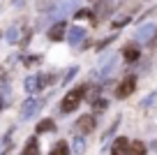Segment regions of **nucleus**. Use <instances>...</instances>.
Wrapping results in <instances>:
<instances>
[{"label": "nucleus", "mask_w": 157, "mask_h": 155, "mask_svg": "<svg viewBox=\"0 0 157 155\" xmlns=\"http://www.w3.org/2000/svg\"><path fill=\"white\" fill-rule=\"evenodd\" d=\"M23 155H39V153H37V139H30V141H28Z\"/></svg>", "instance_id": "nucleus-9"}, {"label": "nucleus", "mask_w": 157, "mask_h": 155, "mask_svg": "<svg viewBox=\"0 0 157 155\" xmlns=\"http://www.w3.org/2000/svg\"><path fill=\"white\" fill-rule=\"evenodd\" d=\"M49 155H69V146H67V141H58V144L51 148V153Z\"/></svg>", "instance_id": "nucleus-6"}, {"label": "nucleus", "mask_w": 157, "mask_h": 155, "mask_svg": "<svg viewBox=\"0 0 157 155\" xmlns=\"http://www.w3.org/2000/svg\"><path fill=\"white\" fill-rule=\"evenodd\" d=\"M127 155H146V144L143 141H129Z\"/></svg>", "instance_id": "nucleus-5"}, {"label": "nucleus", "mask_w": 157, "mask_h": 155, "mask_svg": "<svg viewBox=\"0 0 157 155\" xmlns=\"http://www.w3.org/2000/svg\"><path fill=\"white\" fill-rule=\"evenodd\" d=\"M46 130H53V121H42L37 125V132H46Z\"/></svg>", "instance_id": "nucleus-10"}, {"label": "nucleus", "mask_w": 157, "mask_h": 155, "mask_svg": "<svg viewBox=\"0 0 157 155\" xmlns=\"http://www.w3.org/2000/svg\"><path fill=\"white\" fill-rule=\"evenodd\" d=\"M134 90H136V79L129 77V79H125V81L118 83V88H116V97H127V95H132Z\"/></svg>", "instance_id": "nucleus-2"}, {"label": "nucleus", "mask_w": 157, "mask_h": 155, "mask_svg": "<svg viewBox=\"0 0 157 155\" xmlns=\"http://www.w3.org/2000/svg\"><path fill=\"white\" fill-rule=\"evenodd\" d=\"M86 90H88V86H78V88H74L72 93H67L65 100H63V104H60V109L67 111V113L74 111V109H78V104H81V100H83Z\"/></svg>", "instance_id": "nucleus-1"}, {"label": "nucleus", "mask_w": 157, "mask_h": 155, "mask_svg": "<svg viewBox=\"0 0 157 155\" xmlns=\"http://www.w3.org/2000/svg\"><path fill=\"white\" fill-rule=\"evenodd\" d=\"M65 28H67L65 23H58V26H56V28L49 33V37H51V39H63V35H65Z\"/></svg>", "instance_id": "nucleus-8"}, {"label": "nucleus", "mask_w": 157, "mask_h": 155, "mask_svg": "<svg viewBox=\"0 0 157 155\" xmlns=\"http://www.w3.org/2000/svg\"><path fill=\"white\" fill-rule=\"evenodd\" d=\"M76 130H78V132H83V134L93 132V130H95V118H93V116H83V118H78Z\"/></svg>", "instance_id": "nucleus-4"}, {"label": "nucleus", "mask_w": 157, "mask_h": 155, "mask_svg": "<svg viewBox=\"0 0 157 155\" xmlns=\"http://www.w3.org/2000/svg\"><path fill=\"white\" fill-rule=\"evenodd\" d=\"M123 56H125V60H129V63H134V60L139 58V49L136 46H127L123 51Z\"/></svg>", "instance_id": "nucleus-7"}, {"label": "nucleus", "mask_w": 157, "mask_h": 155, "mask_svg": "<svg viewBox=\"0 0 157 155\" xmlns=\"http://www.w3.org/2000/svg\"><path fill=\"white\" fill-rule=\"evenodd\" d=\"M127 148H129V141L125 137H118L113 141V148H111V155H127Z\"/></svg>", "instance_id": "nucleus-3"}]
</instances>
